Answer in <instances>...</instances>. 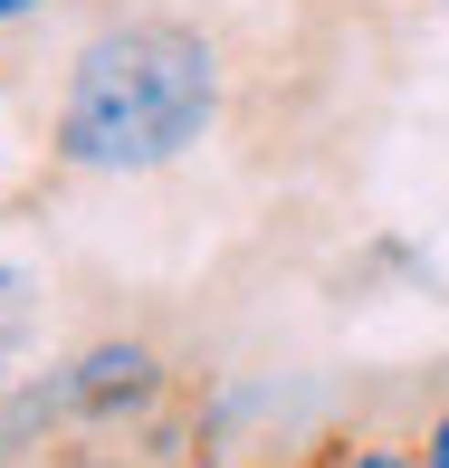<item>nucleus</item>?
Here are the masks:
<instances>
[{
    "label": "nucleus",
    "instance_id": "obj_1",
    "mask_svg": "<svg viewBox=\"0 0 449 468\" xmlns=\"http://www.w3.org/2000/svg\"><path fill=\"white\" fill-rule=\"evenodd\" d=\"M230 48L201 10H124L96 38H77L48 115V163L87 182L163 173L220 124Z\"/></svg>",
    "mask_w": 449,
    "mask_h": 468
},
{
    "label": "nucleus",
    "instance_id": "obj_2",
    "mask_svg": "<svg viewBox=\"0 0 449 468\" xmlns=\"http://www.w3.org/2000/svg\"><path fill=\"white\" fill-rule=\"evenodd\" d=\"M163 392H173V373H163V354L134 345V335H105V345H87L58 373V411L68 420H144Z\"/></svg>",
    "mask_w": 449,
    "mask_h": 468
},
{
    "label": "nucleus",
    "instance_id": "obj_3",
    "mask_svg": "<svg viewBox=\"0 0 449 468\" xmlns=\"http://www.w3.org/2000/svg\"><path fill=\"white\" fill-rule=\"evenodd\" d=\"M306 468H421V440L412 420H345L306 450Z\"/></svg>",
    "mask_w": 449,
    "mask_h": 468
},
{
    "label": "nucleus",
    "instance_id": "obj_4",
    "mask_svg": "<svg viewBox=\"0 0 449 468\" xmlns=\"http://www.w3.org/2000/svg\"><path fill=\"white\" fill-rule=\"evenodd\" d=\"M412 440H421V468H449V401H431L412 420Z\"/></svg>",
    "mask_w": 449,
    "mask_h": 468
},
{
    "label": "nucleus",
    "instance_id": "obj_5",
    "mask_svg": "<svg viewBox=\"0 0 449 468\" xmlns=\"http://www.w3.org/2000/svg\"><path fill=\"white\" fill-rule=\"evenodd\" d=\"M19 10H38V0H0V19H19Z\"/></svg>",
    "mask_w": 449,
    "mask_h": 468
},
{
    "label": "nucleus",
    "instance_id": "obj_6",
    "mask_svg": "<svg viewBox=\"0 0 449 468\" xmlns=\"http://www.w3.org/2000/svg\"><path fill=\"white\" fill-rule=\"evenodd\" d=\"M0 96H10V58H0Z\"/></svg>",
    "mask_w": 449,
    "mask_h": 468
}]
</instances>
